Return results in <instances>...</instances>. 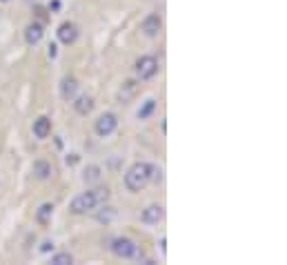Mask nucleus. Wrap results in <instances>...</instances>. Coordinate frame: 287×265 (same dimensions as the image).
Returning a JSON list of instances; mask_svg holds the SVG:
<instances>
[{
    "label": "nucleus",
    "mask_w": 287,
    "mask_h": 265,
    "mask_svg": "<svg viewBox=\"0 0 287 265\" xmlns=\"http://www.w3.org/2000/svg\"><path fill=\"white\" fill-rule=\"evenodd\" d=\"M109 196H112V192H109V187L105 185V187H94V189H87V192L78 194V196L72 198V203H69V212L76 214V216H80V214H87V212H94V210H98L102 205V203H107Z\"/></svg>",
    "instance_id": "f257e3e1"
},
{
    "label": "nucleus",
    "mask_w": 287,
    "mask_h": 265,
    "mask_svg": "<svg viewBox=\"0 0 287 265\" xmlns=\"http://www.w3.org/2000/svg\"><path fill=\"white\" fill-rule=\"evenodd\" d=\"M149 167H151V163H141L138 160V163H134L125 172V187L132 194L147 187V183H149Z\"/></svg>",
    "instance_id": "f03ea898"
},
{
    "label": "nucleus",
    "mask_w": 287,
    "mask_h": 265,
    "mask_svg": "<svg viewBox=\"0 0 287 265\" xmlns=\"http://www.w3.org/2000/svg\"><path fill=\"white\" fill-rule=\"evenodd\" d=\"M109 250L118 256V259H138L143 261V252H138V245L127 237H118L109 243Z\"/></svg>",
    "instance_id": "7ed1b4c3"
},
{
    "label": "nucleus",
    "mask_w": 287,
    "mask_h": 265,
    "mask_svg": "<svg viewBox=\"0 0 287 265\" xmlns=\"http://www.w3.org/2000/svg\"><path fill=\"white\" fill-rule=\"evenodd\" d=\"M116 127H118V118H116V114H112V111L100 114L96 118V123H94V132H96L98 138H107V136H112L114 132H116Z\"/></svg>",
    "instance_id": "20e7f679"
},
{
    "label": "nucleus",
    "mask_w": 287,
    "mask_h": 265,
    "mask_svg": "<svg viewBox=\"0 0 287 265\" xmlns=\"http://www.w3.org/2000/svg\"><path fill=\"white\" fill-rule=\"evenodd\" d=\"M134 69H136L138 80H149L158 74V60L154 56H141L134 65Z\"/></svg>",
    "instance_id": "39448f33"
},
{
    "label": "nucleus",
    "mask_w": 287,
    "mask_h": 265,
    "mask_svg": "<svg viewBox=\"0 0 287 265\" xmlns=\"http://www.w3.org/2000/svg\"><path fill=\"white\" fill-rule=\"evenodd\" d=\"M138 92H141V82H138L136 78H127V80H122V85L118 87L116 98H118V103L127 105V103H132L134 98L138 96Z\"/></svg>",
    "instance_id": "423d86ee"
},
{
    "label": "nucleus",
    "mask_w": 287,
    "mask_h": 265,
    "mask_svg": "<svg viewBox=\"0 0 287 265\" xmlns=\"http://www.w3.org/2000/svg\"><path fill=\"white\" fill-rule=\"evenodd\" d=\"M161 29H163L161 14H149L141 23V31H143V36H147V38H156V36L161 34Z\"/></svg>",
    "instance_id": "0eeeda50"
},
{
    "label": "nucleus",
    "mask_w": 287,
    "mask_h": 265,
    "mask_svg": "<svg viewBox=\"0 0 287 265\" xmlns=\"http://www.w3.org/2000/svg\"><path fill=\"white\" fill-rule=\"evenodd\" d=\"M163 216H165V208L158 205V203H151V205H147L141 212V221L145 225H158L163 221Z\"/></svg>",
    "instance_id": "6e6552de"
},
{
    "label": "nucleus",
    "mask_w": 287,
    "mask_h": 265,
    "mask_svg": "<svg viewBox=\"0 0 287 265\" xmlns=\"http://www.w3.org/2000/svg\"><path fill=\"white\" fill-rule=\"evenodd\" d=\"M43 36H45L43 23H29L24 27V43L29 45V47H36V45L43 40Z\"/></svg>",
    "instance_id": "1a4fd4ad"
},
{
    "label": "nucleus",
    "mask_w": 287,
    "mask_h": 265,
    "mask_svg": "<svg viewBox=\"0 0 287 265\" xmlns=\"http://www.w3.org/2000/svg\"><path fill=\"white\" fill-rule=\"evenodd\" d=\"M31 132H34V136L38 140L49 138V134H51V118L49 116H38L34 121V125H31Z\"/></svg>",
    "instance_id": "9d476101"
},
{
    "label": "nucleus",
    "mask_w": 287,
    "mask_h": 265,
    "mask_svg": "<svg viewBox=\"0 0 287 265\" xmlns=\"http://www.w3.org/2000/svg\"><path fill=\"white\" fill-rule=\"evenodd\" d=\"M56 34H58V40L63 45H73L76 43V38H78V27L73 23H63Z\"/></svg>",
    "instance_id": "9b49d317"
},
{
    "label": "nucleus",
    "mask_w": 287,
    "mask_h": 265,
    "mask_svg": "<svg viewBox=\"0 0 287 265\" xmlns=\"http://www.w3.org/2000/svg\"><path fill=\"white\" fill-rule=\"evenodd\" d=\"M60 96L65 101H73L78 96V80L73 76H65L63 82H60Z\"/></svg>",
    "instance_id": "f8f14e48"
},
{
    "label": "nucleus",
    "mask_w": 287,
    "mask_h": 265,
    "mask_svg": "<svg viewBox=\"0 0 287 265\" xmlns=\"http://www.w3.org/2000/svg\"><path fill=\"white\" fill-rule=\"evenodd\" d=\"M73 109H76V114H80V116H87V114H92V109H94V98L92 96H76L73 98Z\"/></svg>",
    "instance_id": "ddd939ff"
},
{
    "label": "nucleus",
    "mask_w": 287,
    "mask_h": 265,
    "mask_svg": "<svg viewBox=\"0 0 287 265\" xmlns=\"http://www.w3.org/2000/svg\"><path fill=\"white\" fill-rule=\"evenodd\" d=\"M31 174H34L38 181H47L49 176H51V165H49L45 159H38V160H34V165H31Z\"/></svg>",
    "instance_id": "4468645a"
},
{
    "label": "nucleus",
    "mask_w": 287,
    "mask_h": 265,
    "mask_svg": "<svg viewBox=\"0 0 287 265\" xmlns=\"http://www.w3.org/2000/svg\"><path fill=\"white\" fill-rule=\"evenodd\" d=\"M54 216V203H43L38 210H36V223L38 225H49Z\"/></svg>",
    "instance_id": "2eb2a0df"
},
{
    "label": "nucleus",
    "mask_w": 287,
    "mask_h": 265,
    "mask_svg": "<svg viewBox=\"0 0 287 265\" xmlns=\"http://www.w3.org/2000/svg\"><path fill=\"white\" fill-rule=\"evenodd\" d=\"M154 109H156V101H154V98H147V101L143 103V107L138 109V114H136L138 121H147V118L154 114Z\"/></svg>",
    "instance_id": "dca6fc26"
},
{
    "label": "nucleus",
    "mask_w": 287,
    "mask_h": 265,
    "mask_svg": "<svg viewBox=\"0 0 287 265\" xmlns=\"http://www.w3.org/2000/svg\"><path fill=\"white\" fill-rule=\"evenodd\" d=\"M100 176H102V169L98 167V165H89V167L85 169V174H83L85 183H98V181H100Z\"/></svg>",
    "instance_id": "f3484780"
},
{
    "label": "nucleus",
    "mask_w": 287,
    "mask_h": 265,
    "mask_svg": "<svg viewBox=\"0 0 287 265\" xmlns=\"http://www.w3.org/2000/svg\"><path fill=\"white\" fill-rule=\"evenodd\" d=\"M100 208H102V210L96 214V221H98V223H112L114 218H116V210H114V208H107L105 203H102Z\"/></svg>",
    "instance_id": "a211bd4d"
},
{
    "label": "nucleus",
    "mask_w": 287,
    "mask_h": 265,
    "mask_svg": "<svg viewBox=\"0 0 287 265\" xmlns=\"http://www.w3.org/2000/svg\"><path fill=\"white\" fill-rule=\"evenodd\" d=\"M73 263V256L69 252H60V254L51 256V265H72Z\"/></svg>",
    "instance_id": "6ab92c4d"
},
{
    "label": "nucleus",
    "mask_w": 287,
    "mask_h": 265,
    "mask_svg": "<svg viewBox=\"0 0 287 265\" xmlns=\"http://www.w3.org/2000/svg\"><path fill=\"white\" fill-rule=\"evenodd\" d=\"M149 183H163V167L151 165L149 167Z\"/></svg>",
    "instance_id": "aec40b11"
},
{
    "label": "nucleus",
    "mask_w": 287,
    "mask_h": 265,
    "mask_svg": "<svg viewBox=\"0 0 287 265\" xmlns=\"http://www.w3.org/2000/svg\"><path fill=\"white\" fill-rule=\"evenodd\" d=\"M47 53H49V58H56V56H58V45H56V43H49Z\"/></svg>",
    "instance_id": "412c9836"
},
{
    "label": "nucleus",
    "mask_w": 287,
    "mask_h": 265,
    "mask_svg": "<svg viewBox=\"0 0 287 265\" xmlns=\"http://www.w3.org/2000/svg\"><path fill=\"white\" fill-rule=\"evenodd\" d=\"M49 250H54V243H51V241H45L43 247H40V252H49Z\"/></svg>",
    "instance_id": "4be33fe9"
},
{
    "label": "nucleus",
    "mask_w": 287,
    "mask_h": 265,
    "mask_svg": "<svg viewBox=\"0 0 287 265\" xmlns=\"http://www.w3.org/2000/svg\"><path fill=\"white\" fill-rule=\"evenodd\" d=\"M65 160H67V165H76L78 163V154H69Z\"/></svg>",
    "instance_id": "5701e85b"
},
{
    "label": "nucleus",
    "mask_w": 287,
    "mask_h": 265,
    "mask_svg": "<svg viewBox=\"0 0 287 265\" xmlns=\"http://www.w3.org/2000/svg\"><path fill=\"white\" fill-rule=\"evenodd\" d=\"M60 9V2L58 0H54V2H49V11H58Z\"/></svg>",
    "instance_id": "b1692460"
},
{
    "label": "nucleus",
    "mask_w": 287,
    "mask_h": 265,
    "mask_svg": "<svg viewBox=\"0 0 287 265\" xmlns=\"http://www.w3.org/2000/svg\"><path fill=\"white\" fill-rule=\"evenodd\" d=\"M0 2H9V0H0Z\"/></svg>",
    "instance_id": "393cba45"
}]
</instances>
